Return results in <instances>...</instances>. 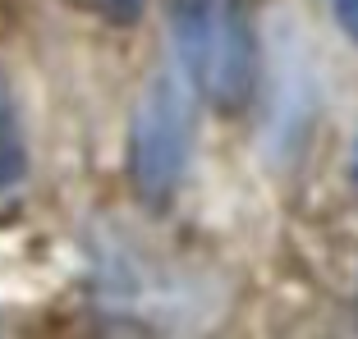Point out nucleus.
<instances>
[{
    "instance_id": "nucleus-1",
    "label": "nucleus",
    "mask_w": 358,
    "mask_h": 339,
    "mask_svg": "<svg viewBox=\"0 0 358 339\" xmlns=\"http://www.w3.org/2000/svg\"><path fill=\"white\" fill-rule=\"evenodd\" d=\"M175 55L193 92L211 110L234 115L257 92V37L234 0H166Z\"/></svg>"
},
{
    "instance_id": "nucleus-2",
    "label": "nucleus",
    "mask_w": 358,
    "mask_h": 339,
    "mask_svg": "<svg viewBox=\"0 0 358 339\" xmlns=\"http://www.w3.org/2000/svg\"><path fill=\"white\" fill-rule=\"evenodd\" d=\"M193 165V96L170 74H157L129 124V183L138 202L166 206Z\"/></svg>"
},
{
    "instance_id": "nucleus-3",
    "label": "nucleus",
    "mask_w": 358,
    "mask_h": 339,
    "mask_svg": "<svg viewBox=\"0 0 358 339\" xmlns=\"http://www.w3.org/2000/svg\"><path fill=\"white\" fill-rule=\"evenodd\" d=\"M23 179H28V133H23L19 101L0 74V197L23 188Z\"/></svg>"
},
{
    "instance_id": "nucleus-4",
    "label": "nucleus",
    "mask_w": 358,
    "mask_h": 339,
    "mask_svg": "<svg viewBox=\"0 0 358 339\" xmlns=\"http://www.w3.org/2000/svg\"><path fill=\"white\" fill-rule=\"evenodd\" d=\"M69 5H78V10L96 14V19L115 23V28H129V23H138V14H143V0H69Z\"/></svg>"
},
{
    "instance_id": "nucleus-5",
    "label": "nucleus",
    "mask_w": 358,
    "mask_h": 339,
    "mask_svg": "<svg viewBox=\"0 0 358 339\" xmlns=\"http://www.w3.org/2000/svg\"><path fill=\"white\" fill-rule=\"evenodd\" d=\"M331 10H336V23L345 32L349 42L358 46V0H331Z\"/></svg>"
},
{
    "instance_id": "nucleus-6",
    "label": "nucleus",
    "mask_w": 358,
    "mask_h": 339,
    "mask_svg": "<svg viewBox=\"0 0 358 339\" xmlns=\"http://www.w3.org/2000/svg\"><path fill=\"white\" fill-rule=\"evenodd\" d=\"M349 174H354V188H358V142H354V165H349Z\"/></svg>"
}]
</instances>
